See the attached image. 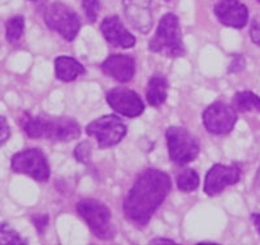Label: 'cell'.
Instances as JSON below:
<instances>
[{
	"mask_svg": "<svg viewBox=\"0 0 260 245\" xmlns=\"http://www.w3.org/2000/svg\"><path fill=\"white\" fill-rule=\"evenodd\" d=\"M172 189L171 177L159 170H146L139 175L124 201L127 221L143 227L154 215Z\"/></svg>",
	"mask_w": 260,
	"mask_h": 245,
	"instance_id": "cell-1",
	"label": "cell"
},
{
	"mask_svg": "<svg viewBox=\"0 0 260 245\" xmlns=\"http://www.w3.org/2000/svg\"><path fill=\"white\" fill-rule=\"evenodd\" d=\"M24 130L31 139L50 141H73L80 137V125L69 118L52 116H27L24 120Z\"/></svg>",
	"mask_w": 260,
	"mask_h": 245,
	"instance_id": "cell-2",
	"label": "cell"
},
{
	"mask_svg": "<svg viewBox=\"0 0 260 245\" xmlns=\"http://www.w3.org/2000/svg\"><path fill=\"white\" fill-rule=\"evenodd\" d=\"M150 51L162 53L168 58H178L185 53L182 36H181L180 21L173 13H167L160 20L154 38L148 44Z\"/></svg>",
	"mask_w": 260,
	"mask_h": 245,
	"instance_id": "cell-3",
	"label": "cell"
},
{
	"mask_svg": "<svg viewBox=\"0 0 260 245\" xmlns=\"http://www.w3.org/2000/svg\"><path fill=\"white\" fill-rule=\"evenodd\" d=\"M77 211L86 221L91 232L98 239L112 240L116 235L113 227L112 218H111L110 209L101 201L86 198L77 204Z\"/></svg>",
	"mask_w": 260,
	"mask_h": 245,
	"instance_id": "cell-4",
	"label": "cell"
},
{
	"mask_svg": "<svg viewBox=\"0 0 260 245\" xmlns=\"http://www.w3.org/2000/svg\"><path fill=\"white\" fill-rule=\"evenodd\" d=\"M45 22L51 30L59 33L65 41H73L81 29V20L73 9L60 2L50 4L45 12Z\"/></svg>",
	"mask_w": 260,
	"mask_h": 245,
	"instance_id": "cell-5",
	"label": "cell"
},
{
	"mask_svg": "<svg viewBox=\"0 0 260 245\" xmlns=\"http://www.w3.org/2000/svg\"><path fill=\"white\" fill-rule=\"evenodd\" d=\"M169 158L177 166L194 160L199 154V144L191 133L182 127H171L167 130Z\"/></svg>",
	"mask_w": 260,
	"mask_h": 245,
	"instance_id": "cell-6",
	"label": "cell"
},
{
	"mask_svg": "<svg viewBox=\"0 0 260 245\" xmlns=\"http://www.w3.org/2000/svg\"><path fill=\"white\" fill-rule=\"evenodd\" d=\"M11 167L16 174L27 175L37 181H47L50 177V166L47 158L39 149L30 148L18 151L12 157Z\"/></svg>",
	"mask_w": 260,
	"mask_h": 245,
	"instance_id": "cell-7",
	"label": "cell"
},
{
	"mask_svg": "<svg viewBox=\"0 0 260 245\" xmlns=\"http://www.w3.org/2000/svg\"><path fill=\"white\" fill-rule=\"evenodd\" d=\"M86 133L96 139L101 149L111 148L121 141L126 134V127L117 116L107 115L95 119L86 127Z\"/></svg>",
	"mask_w": 260,
	"mask_h": 245,
	"instance_id": "cell-8",
	"label": "cell"
},
{
	"mask_svg": "<svg viewBox=\"0 0 260 245\" xmlns=\"http://www.w3.org/2000/svg\"><path fill=\"white\" fill-rule=\"evenodd\" d=\"M203 123L210 133L226 134L237 123L236 110L222 102H215L203 113Z\"/></svg>",
	"mask_w": 260,
	"mask_h": 245,
	"instance_id": "cell-9",
	"label": "cell"
},
{
	"mask_svg": "<svg viewBox=\"0 0 260 245\" xmlns=\"http://www.w3.org/2000/svg\"><path fill=\"white\" fill-rule=\"evenodd\" d=\"M107 102L120 115L137 118L143 113L145 104L136 92L126 88H115L107 93Z\"/></svg>",
	"mask_w": 260,
	"mask_h": 245,
	"instance_id": "cell-10",
	"label": "cell"
},
{
	"mask_svg": "<svg viewBox=\"0 0 260 245\" xmlns=\"http://www.w3.org/2000/svg\"><path fill=\"white\" fill-rule=\"evenodd\" d=\"M241 170L238 166L215 165L206 175L204 192L208 196H217L226 186L234 185L240 181Z\"/></svg>",
	"mask_w": 260,
	"mask_h": 245,
	"instance_id": "cell-11",
	"label": "cell"
},
{
	"mask_svg": "<svg viewBox=\"0 0 260 245\" xmlns=\"http://www.w3.org/2000/svg\"><path fill=\"white\" fill-rule=\"evenodd\" d=\"M215 15L225 26L242 29L247 24L248 9L240 0H217Z\"/></svg>",
	"mask_w": 260,
	"mask_h": 245,
	"instance_id": "cell-12",
	"label": "cell"
},
{
	"mask_svg": "<svg viewBox=\"0 0 260 245\" xmlns=\"http://www.w3.org/2000/svg\"><path fill=\"white\" fill-rule=\"evenodd\" d=\"M124 9L132 26L147 34L152 28L151 0H124Z\"/></svg>",
	"mask_w": 260,
	"mask_h": 245,
	"instance_id": "cell-13",
	"label": "cell"
},
{
	"mask_svg": "<svg viewBox=\"0 0 260 245\" xmlns=\"http://www.w3.org/2000/svg\"><path fill=\"white\" fill-rule=\"evenodd\" d=\"M101 30L107 42H110L115 47L132 48L136 44V38L127 32L117 16H108L104 18Z\"/></svg>",
	"mask_w": 260,
	"mask_h": 245,
	"instance_id": "cell-14",
	"label": "cell"
},
{
	"mask_svg": "<svg viewBox=\"0 0 260 245\" xmlns=\"http://www.w3.org/2000/svg\"><path fill=\"white\" fill-rule=\"evenodd\" d=\"M102 71L120 83H127L133 78L136 62L129 55H111L102 64Z\"/></svg>",
	"mask_w": 260,
	"mask_h": 245,
	"instance_id": "cell-15",
	"label": "cell"
},
{
	"mask_svg": "<svg viewBox=\"0 0 260 245\" xmlns=\"http://www.w3.org/2000/svg\"><path fill=\"white\" fill-rule=\"evenodd\" d=\"M55 72H56V77L59 80L69 83L85 73V68L81 63H78L73 58L59 57L55 60Z\"/></svg>",
	"mask_w": 260,
	"mask_h": 245,
	"instance_id": "cell-16",
	"label": "cell"
},
{
	"mask_svg": "<svg viewBox=\"0 0 260 245\" xmlns=\"http://www.w3.org/2000/svg\"><path fill=\"white\" fill-rule=\"evenodd\" d=\"M146 97L151 106L159 107L168 97V81L161 74H155L150 78L146 90Z\"/></svg>",
	"mask_w": 260,
	"mask_h": 245,
	"instance_id": "cell-17",
	"label": "cell"
},
{
	"mask_svg": "<svg viewBox=\"0 0 260 245\" xmlns=\"http://www.w3.org/2000/svg\"><path fill=\"white\" fill-rule=\"evenodd\" d=\"M233 107L240 113H260V97L251 92H238L233 97Z\"/></svg>",
	"mask_w": 260,
	"mask_h": 245,
	"instance_id": "cell-18",
	"label": "cell"
},
{
	"mask_svg": "<svg viewBox=\"0 0 260 245\" xmlns=\"http://www.w3.org/2000/svg\"><path fill=\"white\" fill-rule=\"evenodd\" d=\"M176 183L182 192H192L199 186V175L191 169L183 170L176 176Z\"/></svg>",
	"mask_w": 260,
	"mask_h": 245,
	"instance_id": "cell-19",
	"label": "cell"
},
{
	"mask_svg": "<svg viewBox=\"0 0 260 245\" xmlns=\"http://www.w3.org/2000/svg\"><path fill=\"white\" fill-rule=\"evenodd\" d=\"M25 29V20L22 16H15V17L9 18L6 24L7 39L11 43H16L20 41V38L24 34Z\"/></svg>",
	"mask_w": 260,
	"mask_h": 245,
	"instance_id": "cell-20",
	"label": "cell"
},
{
	"mask_svg": "<svg viewBox=\"0 0 260 245\" xmlns=\"http://www.w3.org/2000/svg\"><path fill=\"white\" fill-rule=\"evenodd\" d=\"M22 245L25 241L8 223H0V245Z\"/></svg>",
	"mask_w": 260,
	"mask_h": 245,
	"instance_id": "cell-21",
	"label": "cell"
},
{
	"mask_svg": "<svg viewBox=\"0 0 260 245\" xmlns=\"http://www.w3.org/2000/svg\"><path fill=\"white\" fill-rule=\"evenodd\" d=\"M82 8L89 22L94 24L99 15V11H101V2L99 0H83Z\"/></svg>",
	"mask_w": 260,
	"mask_h": 245,
	"instance_id": "cell-22",
	"label": "cell"
},
{
	"mask_svg": "<svg viewBox=\"0 0 260 245\" xmlns=\"http://www.w3.org/2000/svg\"><path fill=\"white\" fill-rule=\"evenodd\" d=\"M74 155L81 163H89L91 159V145L86 141L81 142L74 150Z\"/></svg>",
	"mask_w": 260,
	"mask_h": 245,
	"instance_id": "cell-23",
	"label": "cell"
},
{
	"mask_svg": "<svg viewBox=\"0 0 260 245\" xmlns=\"http://www.w3.org/2000/svg\"><path fill=\"white\" fill-rule=\"evenodd\" d=\"M11 136V128L4 116L0 115V146H3Z\"/></svg>",
	"mask_w": 260,
	"mask_h": 245,
	"instance_id": "cell-24",
	"label": "cell"
},
{
	"mask_svg": "<svg viewBox=\"0 0 260 245\" xmlns=\"http://www.w3.org/2000/svg\"><path fill=\"white\" fill-rule=\"evenodd\" d=\"M250 36H251L252 42L257 44L260 47V17H255L251 22V28H250Z\"/></svg>",
	"mask_w": 260,
	"mask_h": 245,
	"instance_id": "cell-25",
	"label": "cell"
},
{
	"mask_svg": "<svg viewBox=\"0 0 260 245\" xmlns=\"http://www.w3.org/2000/svg\"><path fill=\"white\" fill-rule=\"evenodd\" d=\"M32 223H34V226H36L37 230H38L39 232L43 233V231H45V228L47 227L48 225V215L41 214V215L32 216Z\"/></svg>",
	"mask_w": 260,
	"mask_h": 245,
	"instance_id": "cell-26",
	"label": "cell"
},
{
	"mask_svg": "<svg viewBox=\"0 0 260 245\" xmlns=\"http://www.w3.org/2000/svg\"><path fill=\"white\" fill-rule=\"evenodd\" d=\"M245 65H246V60L243 59L241 55H234L233 62H232L229 71H231V72H240V71H242L243 68H245Z\"/></svg>",
	"mask_w": 260,
	"mask_h": 245,
	"instance_id": "cell-27",
	"label": "cell"
},
{
	"mask_svg": "<svg viewBox=\"0 0 260 245\" xmlns=\"http://www.w3.org/2000/svg\"><path fill=\"white\" fill-rule=\"evenodd\" d=\"M251 221H252V225H254V227L256 228L257 233L260 235V214H257V213L252 214Z\"/></svg>",
	"mask_w": 260,
	"mask_h": 245,
	"instance_id": "cell-28",
	"label": "cell"
},
{
	"mask_svg": "<svg viewBox=\"0 0 260 245\" xmlns=\"http://www.w3.org/2000/svg\"><path fill=\"white\" fill-rule=\"evenodd\" d=\"M150 244H154V245H156V244H175V241H173V240H169V239H161V237H156V239H154V240H151L150 241Z\"/></svg>",
	"mask_w": 260,
	"mask_h": 245,
	"instance_id": "cell-29",
	"label": "cell"
},
{
	"mask_svg": "<svg viewBox=\"0 0 260 245\" xmlns=\"http://www.w3.org/2000/svg\"><path fill=\"white\" fill-rule=\"evenodd\" d=\"M256 180H257V184H259V186H260V167H259V171H257V176H256Z\"/></svg>",
	"mask_w": 260,
	"mask_h": 245,
	"instance_id": "cell-30",
	"label": "cell"
},
{
	"mask_svg": "<svg viewBox=\"0 0 260 245\" xmlns=\"http://www.w3.org/2000/svg\"><path fill=\"white\" fill-rule=\"evenodd\" d=\"M257 2H259V3H260V0H257Z\"/></svg>",
	"mask_w": 260,
	"mask_h": 245,
	"instance_id": "cell-31",
	"label": "cell"
},
{
	"mask_svg": "<svg viewBox=\"0 0 260 245\" xmlns=\"http://www.w3.org/2000/svg\"><path fill=\"white\" fill-rule=\"evenodd\" d=\"M32 2H36V0H32Z\"/></svg>",
	"mask_w": 260,
	"mask_h": 245,
	"instance_id": "cell-32",
	"label": "cell"
}]
</instances>
